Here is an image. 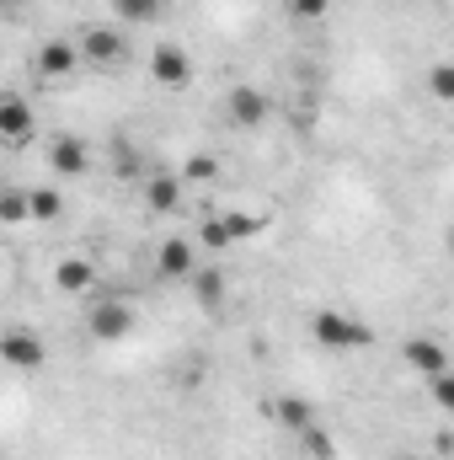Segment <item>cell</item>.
I'll list each match as a JSON object with an SVG mask.
<instances>
[{
  "mask_svg": "<svg viewBox=\"0 0 454 460\" xmlns=\"http://www.w3.org/2000/svg\"><path fill=\"white\" fill-rule=\"evenodd\" d=\"M310 338L327 348V353H358V348L374 343V332L358 316H347V311H316L310 316Z\"/></svg>",
  "mask_w": 454,
  "mask_h": 460,
  "instance_id": "obj_1",
  "label": "cell"
},
{
  "mask_svg": "<svg viewBox=\"0 0 454 460\" xmlns=\"http://www.w3.org/2000/svg\"><path fill=\"white\" fill-rule=\"evenodd\" d=\"M75 43H81V59L97 65V70H118V65L128 59V38H123L118 27H86Z\"/></svg>",
  "mask_w": 454,
  "mask_h": 460,
  "instance_id": "obj_2",
  "label": "cell"
},
{
  "mask_svg": "<svg viewBox=\"0 0 454 460\" xmlns=\"http://www.w3.org/2000/svg\"><path fill=\"white\" fill-rule=\"evenodd\" d=\"M86 332H92L97 343H123V338L134 332V305H128V300H102V305H92Z\"/></svg>",
  "mask_w": 454,
  "mask_h": 460,
  "instance_id": "obj_3",
  "label": "cell"
},
{
  "mask_svg": "<svg viewBox=\"0 0 454 460\" xmlns=\"http://www.w3.org/2000/svg\"><path fill=\"white\" fill-rule=\"evenodd\" d=\"M225 113H230V123H240V128H257V123H267V113H273V97H267L262 86H230Z\"/></svg>",
  "mask_w": 454,
  "mask_h": 460,
  "instance_id": "obj_4",
  "label": "cell"
},
{
  "mask_svg": "<svg viewBox=\"0 0 454 460\" xmlns=\"http://www.w3.org/2000/svg\"><path fill=\"white\" fill-rule=\"evenodd\" d=\"M75 65H86V59H81V43H65V38H48V43L32 54V70H38L43 81H65Z\"/></svg>",
  "mask_w": 454,
  "mask_h": 460,
  "instance_id": "obj_5",
  "label": "cell"
},
{
  "mask_svg": "<svg viewBox=\"0 0 454 460\" xmlns=\"http://www.w3.org/2000/svg\"><path fill=\"white\" fill-rule=\"evenodd\" d=\"M150 75H155L161 86H188V81H193L188 49H182V43H161V49L150 54Z\"/></svg>",
  "mask_w": 454,
  "mask_h": 460,
  "instance_id": "obj_6",
  "label": "cell"
},
{
  "mask_svg": "<svg viewBox=\"0 0 454 460\" xmlns=\"http://www.w3.org/2000/svg\"><path fill=\"white\" fill-rule=\"evenodd\" d=\"M401 358H406L417 375H428V380L450 369V348L439 343V338H406V343H401Z\"/></svg>",
  "mask_w": 454,
  "mask_h": 460,
  "instance_id": "obj_7",
  "label": "cell"
},
{
  "mask_svg": "<svg viewBox=\"0 0 454 460\" xmlns=\"http://www.w3.org/2000/svg\"><path fill=\"white\" fill-rule=\"evenodd\" d=\"M155 268H161L166 279H193V273H198V252H193V241H182V235L161 241V252H155Z\"/></svg>",
  "mask_w": 454,
  "mask_h": 460,
  "instance_id": "obj_8",
  "label": "cell"
},
{
  "mask_svg": "<svg viewBox=\"0 0 454 460\" xmlns=\"http://www.w3.org/2000/svg\"><path fill=\"white\" fill-rule=\"evenodd\" d=\"M0 358H5L11 369H38V364H43V338H38V332L11 327V332H5V343H0Z\"/></svg>",
  "mask_w": 454,
  "mask_h": 460,
  "instance_id": "obj_9",
  "label": "cell"
},
{
  "mask_svg": "<svg viewBox=\"0 0 454 460\" xmlns=\"http://www.w3.org/2000/svg\"><path fill=\"white\" fill-rule=\"evenodd\" d=\"M48 161H54V172H59V177H86V166H92V150H86L75 134H59V139L48 145Z\"/></svg>",
  "mask_w": 454,
  "mask_h": 460,
  "instance_id": "obj_10",
  "label": "cell"
},
{
  "mask_svg": "<svg viewBox=\"0 0 454 460\" xmlns=\"http://www.w3.org/2000/svg\"><path fill=\"white\" fill-rule=\"evenodd\" d=\"M144 204H150V215H177L182 209V177H150Z\"/></svg>",
  "mask_w": 454,
  "mask_h": 460,
  "instance_id": "obj_11",
  "label": "cell"
},
{
  "mask_svg": "<svg viewBox=\"0 0 454 460\" xmlns=\"http://www.w3.org/2000/svg\"><path fill=\"white\" fill-rule=\"evenodd\" d=\"M54 284H59L65 295H86V289L97 284V268H92V257H65V262L54 268Z\"/></svg>",
  "mask_w": 454,
  "mask_h": 460,
  "instance_id": "obj_12",
  "label": "cell"
},
{
  "mask_svg": "<svg viewBox=\"0 0 454 460\" xmlns=\"http://www.w3.org/2000/svg\"><path fill=\"white\" fill-rule=\"evenodd\" d=\"M27 134H32V108H27L22 97H5V102H0V139H5V145H22Z\"/></svg>",
  "mask_w": 454,
  "mask_h": 460,
  "instance_id": "obj_13",
  "label": "cell"
},
{
  "mask_svg": "<svg viewBox=\"0 0 454 460\" xmlns=\"http://www.w3.org/2000/svg\"><path fill=\"white\" fill-rule=\"evenodd\" d=\"M273 418H278L289 434H305V429L316 423V407H310L305 396H278V402H273Z\"/></svg>",
  "mask_w": 454,
  "mask_h": 460,
  "instance_id": "obj_14",
  "label": "cell"
},
{
  "mask_svg": "<svg viewBox=\"0 0 454 460\" xmlns=\"http://www.w3.org/2000/svg\"><path fill=\"white\" fill-rule=\"evenodd\" d=\"M193 300H198L204 311H214V305L225 300V273H214V268H198V273H193Z\"/></svg>",
  "mask_w": 454,
  "mask_h": 460,
  "instance_id": "obj_15",
  "label": "cell"
},
{
  "mask_svg": "<svg viewBox=\"0 0 454 460\" xmlns=\"http://www.w3.org/2000/svg\"><path fill=\"white\" fill-rule=\"evenodd\" d=\"M428 97L433 102H454V59H433L428 65Z\"/></svg>",
  "mask_w": 454,
  "mask_h": 460,
  "instance_id": "obj_16",
  "label": "cell"
},
{
  "mask_svg": "<svg viewBox=\"0 0 454 460\" xmlns=\"http://www.w3.org/2000/svg\"><path fill=\"white\" fill-rule=\"evenodd\" d=\"M294 439H300V450H305L310 460H337V445H332V434H327L321 423H310V429L294 434Z\"/></svg>",
  "mask_w": 454,
  "mask_h": 460,
  "instance_id": "obj_17",
  "label": "cell"
},
{
  "mask_svg": "<svg viewBox=\"0 0 454 460\" xmlns=\"http://www.w3.org/2000/svg\"><path fill=\"white\" fill-rule=\"evenodd\" d=\"M27 199H32V220H38V226H48V220H59V215H65L59 188H32Z\"/></svg>",
  "mask_w": 454,
  "mask_h": 460,
  "instance_id": "obj_18",
  "label": "cell"
},
{
  "mask_svg": "<svg viewBox=\"0 0 454 460\" xmlns=\"http://www.w3.org/2000/svg\"><path fill=\"white\" fill-rule=\"evenodd\" d=\"M118 16H128V22H155L161 11H166V0H113Z\"/></svg>",
  "mask_w": 454,
  "mask_h": 460,
  "instance_id": "obj_19",
  "label": "cell"
},
{
  "mask_svg": "<svg viewBox=\"0 0 454 460\" xmlns=\"http://www.w3.org/2000/svg\"><path fill=\"white\" fill-rule=\"evenodd\" d=\"M225 226H230L235 241H251V235H262V230H267V215H240V209H230Z\"/></svg>",
  "mask_w": 454,
  "mask_h": 460,
  "instance_id": "obj_20",
  "label": "cell"
},
{
  "mask_svg": "<svg viewBox=\"0 0 454 460\" xmlns=\"http://www.w3.org/2000/svg\"><path fill=\"white\" fill-rule=\"evenodd\" d=\"M198 241H204L209 252H225L230 241H235V235H230V226H225V215H209V220L198 226Z\"/></svg>",
  "mask_w": 454,
  "mask_h": 460,
  "instance_id": "obj_21",
  "label": "cell"
},
{
  "mask_svg": "<svg viewBox=\"0 0 454 460\" xmlns=\"http://www.w3.org/2000/svg\"><path fill=\"white\" fill-rule=\"evenodd\" d=\"M214 177H220V155H188L182 182H214Z\"/></svg>",
  "mask_w": 454,
  "mask_h": 460,
  "instance_id": "obj_22",
  "label": "cell"
},
{
  "mask_svg": "<svg viewBox=\"0 0 454 460\" xmlns=\"http://www.w3.org/2000/svg\"><path fill=\"white\" fill-rule=\"evenodd\" d=\"M0 220H5V226L32 220V199H27V193H5V199H0Z\"/></svg>",
  "mask_w": 454,
  "mask_h": 460,
  "instance_id": "obj_23",
  "label": "cell"
},
{
  "mask_svg": "<svg viewBox=\"0 0 454 460\" xmlns=\"http://www.w3.org/2000/svg\"><path fill=\"white\" fill-rule=\"evenodd\" d=\"M428 402H433V407H444V412H454V369H444V375H433V380H428Z\"/></svg>",
  "mask_w": 454,
  "mask_h": 460,
  "instance_id": "obj_24",
  "label": "cell"
},
{
  "mask_svg": "<svg viewBox=\"0 0 454 460\" xmlns=\"http://www.w3.org/2000/svg\"><path fill=\"white\" fill-rule=\"evenodd\" d=\"M327 5H332V0H289V16H300V22H321Z\"/></svg>",
  "mask_w": 454,
  "mask_h": 460,
  "instance_id": "obj_25",
  "label": "cell"
},
{
  "mask_svg": "<svg viewBox=\"0 0 454 460\" xmlns=\"http://www.w3.org/2000/svg\"><path fill=\"white\" fill-rule=\"evenodd\" d=\"M450 246H454V235H450Z\"/></svg>",
  "mask_w": 454,
  "mask_h": 460,
  "instance_id": "obj_26",
  "label": "cell"
}]
</instances>
